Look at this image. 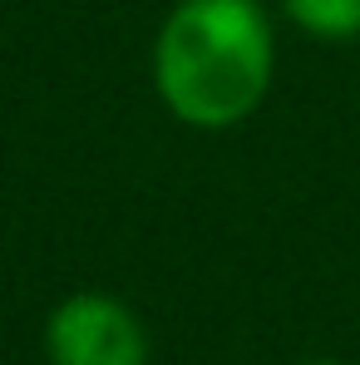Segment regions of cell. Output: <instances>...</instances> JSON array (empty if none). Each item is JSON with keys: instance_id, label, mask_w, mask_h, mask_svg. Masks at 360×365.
Returning a JSON list of instances; mask_svg holds the SVG:
<instances>
[{"instance_id": "cell-1", "label": "cell", "mask_w": 360, "mask_h": 365, "mask_svg": "<svg viewBox=\"0 0 360 365\" xmlns=\"http://www.w3.org/2000/svg\"><path fill=\"white\" fill-rule=\"evenodd\" d=\"M148 74L158 104L192 133L247 123L277 84V25L262 0H173Z\"/></svg>"}, {"instance_id": "cell-2", "label": "cell", "mask_w": 360, "mask_h": 365, "mask_svg": "<svg viewBox=\"0 0 360 365\" xmlns=\"http://www.w3.org/2000/svg\"><path fill=\"white\" fill-rule=\"evenodd\" d=\"M45 361L50 365H148L153 336L143 316L114 292H69L45 316Z\"/></svg>"}, {"instance_id": "cell-3", "label": "cell", "mask_w": 360, "mask_h": 365, "mask_svg": "<svg viewBox=\"0 0 360 365\" xmlns=\"http://www.w3.org/2000/svg\"><path fill=\"white\" fill-rule=\"evenodd\" d=\"M277 5L301 35L321 45L360 40V0H277Z\"/></svg>"}, {"instance_id": "cell-4", "label": "cell", "mask_w": 360, "mask_h": 365, "mask_svg": "<svg viewBox=\"0 0 360 365\" xmlns=\"http://www.w3.org/2000/svg\"><path fill=\"white\" fill-rule=\"evenodd\" d=\"M301 365H346V361H336V356H316V361H301Z\"/></svg>"}]
</instances>
